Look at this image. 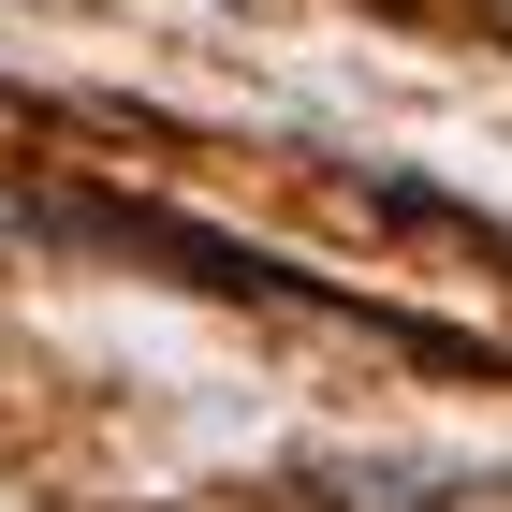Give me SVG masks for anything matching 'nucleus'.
Listing matches in <instances>:
<instances>
[{"instance_id": "1", "label": "nucleus", "mask_w": 512, "mask_h": 512, "mask_svg": "<svg viewBox=\"0 0 512 512\" xmlns=\"http://www.w3.org/2000/svg\"><path fill=\"white\" fill-rule=\"evenodd\" d=\"M15 220H30V235H74V249H118V264H176L191 293H264V308H293V293H308L278 249L205 235V220H176V205H118V191H15Z\"/></svg>"}]
</instances>
